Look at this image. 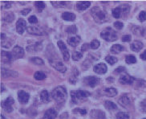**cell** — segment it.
<instances>
[{
    "instance_id": "cell-1",
    "label": "cell",
    "mask_w": 146,
    "mask_h": 119,
    "mask_svg": "<svg viewBox=\"0 0 146 119\" xmlns=\"http://www.w3.org/2000/svg\"><path fill=\"white\" fill-rule=\"evenodd\" d=\"M91 12H92V15L94 19V20L96 23H102L108 21L107 12L103 8L99 7H95Z\"/></svg>"
},
{
    "instance_id": "cell-2",
    "label": "cell",
    "mask_w": 146,
    "mask_h": 119,
    "mask_svg": "<svg viewBox=\"0 0 146 119\" xmlns=\"http://www.w3.org/2000/svg\"><path fill=\"white\" fill-rule=\"evenodd\" d=\"M52 97L56 102L63 103L67 98V90L63 86H58L55 89H53Z\"/></svg>"
},
{
    "instance_id": "cell-3",
    "label": "cell",
    "mask_w": 146,
    "mask_h": 119,
    "mask_svg": "<svg viewBox=\"0 0 146 119\" xmlns=\"http://www.w3.org/2000/svg\"><path fill=\"white\" fill-rule=\"evenodd\" d=\"M90 96V93L84 91V90H77V91H72L71 92V97H72V101L74 104H78L79 101L85 99Z\"/></svg>"
},
{
    "instance_id": "cell-4",
    "label": "cell",
    "mask_w": 146,
    "mask_h": 119,
    "mask_svg": "<svg viewBox=\"0 0 146 119\" xmlns=\"http://www.w3.org/2000/svg\"><path fill=\"white\" fill-rule=\"evenodd\" d=\"M101 38L104 39V40H106L108 42H112V41H116L117 39V35L115 31H113L112 28L108 27L105 30L102 31L101 34H100Z\"/></svg>"
},
{
    "instance_id": "cell-5",
    "label": "cell",
    "mask_w": 146,
    "mask_h": 119,
    "mask_svg": "<svg viewBox=\"0 0 146 119\" xmlns=\"http://www.w3.org/2000/svg\"><path fill=\"white\" fill-rule=\"evenodd\" d=\"M83 81L85 85H88L89 87H92V88H94L96 85H99V83L100 82V79L99 77L89 76V77H84Z\"/></svg>"
},
{
    "instance_id": "cell-6",
    "label": "cell",
    "mask_w": 146,
    "mask_h": 119,
    "mask_svg": "<svg viewBox=\"0 0 146 119\" xmlns=\"http://www.w3.org/2000/svg\"><path fill=\"white\" fill-rule=\"evenodd\" d=\"M13 105L14 100L11 97H9V98H7L4 102H2V104H1L2 108H3L6 112H7V113L12 112V110H13Z\"/></svg>"
},
{
    "instance_id": "cell-7",
    "label": "cell",
    "mask_w": 146,
    "mask_h": 119,
    "mask_svg": "<svg viewBox=\"0 0 146 119\" xmlns=\"http://www.w3.org/2000/svg\"><path fill=\"white\" fill-rule=\"evenodd\" d=\"M57 44H58V47L60 48V51L62 52L63 54V56H64V60L65 61H68L69 58H70V54H69L68 49L67 48V46L65 45V43L63 41H58L57 42Z\"/></svg>"
},
{
    "instance_id": "cell-8",
    "label": "cell",
    "mask_w": 146,
    "mask_h": 119,
    "mask_svg": "<svg viewBox=\"0 0 146 119\" xmlns=\"http://www.w3.org/2000/svg\"><path fill=\"white\" fill-rule=\"evenodd\" d=\"M27 31L28 33L31 35H45V31L44 30L40 27L39 26H31L29 27H27Z\"/></svg>"
},
{
    "instance_id": "cell-9",
    "label": "cell",
    "mask_w": 146,
    "mask_h": 119,
    "mask_svg": "<svg viewBox=\"0 0 146 119\" xmlns=\"http://www.w3.org/2000/svg\"><path fill=\"white\" fill-rule=\"evenodd\" d=\"M26 29H27L26 21L23 19H19L17 23H16V31H17L18 33L22 35Z\"/></svg>"
},
{
    "instance_id": "cell-10",
    "label": "cell",
    "mask_w": 146,
    "mask_h": 119,
    "mask_svg": "<svg viewBox=\"0 0 146 119\" xmlns=\"http://www.w3.org/2000/svg\"><path fill=\"white\" fill-rule=\"evenodd\" d=\"M11 54H12L13 58L20 59V58H23V55H24V50H23V47H19V46H15L12 49Z\"/></svg>"
},
{
    "instance_id": "cell-11",
    "label": "cell",
    "mask_w": 146,
    "mask_h": 119,
    "mask_svg": "<svg viewBox=\"0 0 146 119\" xmlns=\"http://www.w3.org/2000/svg\"><path fill=\"white\" fill-rule=\"evenodd\" d=\"M29 99H30V95H29V94H27V93H26L23 90L19 91V93H18V100H19V102H20V103H22V104H26V103L28 102Z\"/></svg>"
},
{
    "instance_id": "cell-12",
    "label": "cell",
    "mask_w": 146,
    "mask_h": 119,
    "mask_svg": "<svg viewBox=\"0 0 146 119\" xmlns=\"http://www.w3.org/2000/svg\"><path fill=\"white\" fill-rule=\"evenodd\" d=\"M93 71L97 74H104L108 71L107 65L104 63H100L98 64H96L93 68Z\"/></svg>"
},
{
    "instance_id": "cell-13",
    "label": "cell",
    "mask_w": 146,
    "mask_h": 119,
    "mask_svg": "<svg viewBox=\"0 0 146 119\" xmlns=\"http://www.w3.org/2000/svg\"><path fill=\"white\" fill-rule=\"evenodd\" d=\"M50 62H51V64L54 67V68L57 69L59 72H65V71L67 70V68L65 67L64 64L62 63V62H60L59 60H50Z\"/></svg>"
},
{
    "instance_id": "cell-14",
    "label": "cell",
    "mask_w": 146,
    "mask_h": 119,
    "mask_svg": "<svg viewBox=\"0 0 146 119\" xmlns=\"http://www.w3.org/2000/svg\"><path fill=\"white\" fill-rule=\"evenodd\" d=\"M134 81H135V78L129 76L128 74L121 76L119 80L120 83L122 85H131V84H133Z\"/></svg>"
},
{
    "instance_id": "cell-15",
    "label": "cell",
    "mask_w": 146,
    "mask_h": 119,
    "mask_svg": "<svg viewBox=\"0 0 146 119\" xmlns=\"http://www.w3.org/2000/svg\"><path fill=\"white\" fill-rule=\"evenodd\" d=\"M12 59H13V56H12L11 53H9V52L6 51H1V60H2L3 63H5V64L11 63Z\"/></svg>"
},
{
    "instance_id": "cell-16",
    "label": "cell",
    "mask_w": 146,
    "mask_h": 119,
    "mask_svg": "<svg viewBox=\"0 0 146 119\" xmlns=\"http://www.w3.org/2000/svg\"><path fill=\"white\" fill-rule=\"evenodd\" d=\"M118 102L121 106L127 107L131 103V98H129L128 94H124L120 97Z\"/></svg>"
},
{
    "instance_id": "cell-17",
    "label": "cell",
    "mask_w": 146,
    "mask_h": 119,
    "mask_svg": "<svg viewBox=\"0 0 146 119\" xmlns=\"http://www.w3.org/2000/svg\"><path fill=\"white\" fill-rule=\"evenodd\" d=\"M91 118L92 119H105V114L101 110H93L91 111Z\"/></svg>"
},
{
    "instance_id": "cell-18",
    "label": "cell",
    "mask_w": 146,
    "mask_h": 119,
    "mask_svg": "<svg viewBox=\"0 0 146 119\" xmlns=\"http://www.w3.org/2000/svg\"><path fill=\"white\" fill-rule=\"evenodd\" d=\"M80 36L79 35H72V36H70L68 39V43L69 45H71L72 47H76L77 46L78 44L80 42Z\"/></svg>"
},
{
    "instance_id": "cell-19",
    "label": "cell",
    "mask_w": 146,
    "mask_h": 119,
    "mask_svg": "<svg viewBox=\"0 0 146 119\" xmlns=\"http://www.w3.org/2000/svg\"><path fill=\"white\" fill-rule=\"evenodd\" d=\"M27 51L30 52H38L39 50L42 49V43L39 42L35 43L34 44H30L27 47Z\"/></svg>"
},
{
    "instance_id": "cell-20",
    "label": "cell",
    "mask_w": 146,
    "mask_h": 119,
    "mask_svg": "<svg viewBox=\"0 0 146 119\" xmlns=\"http://www.w3.org/2000/svg\"><path fill=\"white\" fill-rule=\"evenodd\" d=\"M57 111L54 109H49L47 110L45 114H44V116H43V118L44 119H56V117H57Z\"/></svg>"
},
{
    "instance_id": "cell-21",
    "label": "cell",
    "mask_w": 146,
    "mask_h": 119,
    "mask_svg": "<svg viewBox=\"0 0 146 119\" xmlns=\"http://www.w3.org/2000/svg\"><path fill=\"white\" fill-rule=\"evenodd\" d=\"M91 6V2H77L76 8L78 11H84Z\"/></svg>"
},
{
    "instance_id": "cell-22",
    "label": "cell",
    "mask_w": 146,
    "mask_h": 119,
    "mask_svg": "<svg viewBox=\"0 0 146 119\" xmlns=\"http://www.w3.org/2000/svg\"><path fill=\"white\" fill-rule=\"evenodd\" d=\"M62 18L66 21H74L76 19V15L72 12H64Z\"/></svg>"
},
{
    "instance_id": "cell-23",
    "label": "cell",
    "mask_w": 146,
    "mask_h": 119,
    "mask_svg": "<svg viewBox=\"0 0 146 119\" xmlns=\"http://www.w3.org/2000/svg\"><path fill=\"white\" fill-rule=\"evenodd\" d=\"M143 48V43L141 41H134L131 44V49L133 51H139Z\"/></svg>"
},
{
    "instance_id": "cell-24",
    "label": "cell",
    "mask_w": 146,
    "mask_h": 119,
    "mask_svg": "<svg viewBox=\"0 0 146 119\" xmlns=\"http://www.w3.org/2000/svg\"><path fill=\"white\" fill-rule=\"evenodd\" d=\"M2 76L4 77H17V72H14V71H11V70H7L5 68H2Z\"/></svg>"
},
{
    "instance_id": "cell-25",
    "label": "cell",
    "mask_w": 146,
    "mask_h": 119,
    "mask_svg": "<svg viewBox=\"0 0 146 119\" xmlns=\"http://www.w3.org/2000/svg\"><path fill=\"white\" fill-rule=\"evenodd\" d=\"M104 94L108 97L112 98L117 95V90L115 88H107L104 89Z\"/></svg>"
},
{
    "instance_id": "cell-26",
    "label": "cell",
    "mask_w": 146,
    "mask_h": 119,
    "mask_svg": "<svg viewBox=\"0 0 146 119\" xmlns=\"http://www.w3.org/2000/svg\"><path fill=\"white\" fill-rule=\"evenodd\" d=\"M40 99L43 103H47L50 101V97H49V94L47 90H43L40 94Z\"/></svg>"
},
{
    "instance_id": "cell-27",
    "label": "cell",
    "mask_w": 146,
    "mask_h": 119,
    "mask_svg": "<svg viewBox=\"0 0 146 119\" xmlns=\"http://www.w3.org/2000/svg\"><path fill=\"white\" fill-rule=\"evenodd\" d=\"M124 50V47L120 44H114L112 47H111V52L113 54H118L120 51Z\"/></svg>"
},
{
    "instance_id": "cell-28",
    "label": "cell",
    "mask_w": 146,
    "mask_h": 119,
    "mask_svg": "<svg viewBox=\"0 0 146 119\" xmlns=\"http://www.w3.org/2000/svg\"><path fill=\"white\" fill-rule=\"evenodd\" d=\"M104 106L108 110H115L117 109V106L114 102H110V101H106L104 102Z\"/></svg>"
},
{
    "instance_id": "cell-29",
    "label": "cell",
    "mask_w": 146,
    "mask_h": 119,
    "mask_svg": "<svg viewBox=\"0 0 146 119\" xmlns=\"http://www.w3.org/2000/svg\"><path fill=\"white\" fill-rule=\"evenodd\" d=\"M112 16L116 18V19H119L123 15V13H122V11H121L120 7H116V8L113 9L112 11Z\"/></svg>"
},
{
    "instance_id": "cell-30",
    "label": "cell",
    "mask_w": 146,
    "mask_h": 119,
    "mask_svg": "<svg viewBox=\"0 0 146 119\" xmlns=\"http://www.w3.org/2000/svg\"><path fill=\"white\" fill-rule=\"evenodd\" d=\"M34 77L35 79L37 81H43L46 78V74L44 72H41V71H39V72H36L35 73Z\"/></svg>"
},
{
    "instance_id": "cell-31",
    "label": "cell",
    "mask_w": 146,
    "mask_h": 119,
    "mask_svg": "<svg viewBox=\"0 0 146 119\" xmlns=\"http://www.w3.org/2000/svg\"><path fill=\"white\" fill-rule=\"evenodd\" d=\"M30 60L31 62H32L35 64H37V65H43V64H44L43 60L39 58V57H31Z\"/></svg>"
},
{
    "instance_id": "cell-32",
    "label": "cell",
    "mask_w": 146,
    "mask_h": 119,
    "mask_svg": "<svg viewBox=\"0 0 146 119\" xmlns=\"http://www.w3.org/2000/svg\"><path fill=\"white\" fill-rule=\"evenodd\" d=\"M125 61H126L127 64H135V63H137V59H136V57H135L134 55H129L126 56Z\"/></svg>"
},
{
    "instance_id": "cell-33",
    "label": "cell",
    "mask_w": 146,
    "mask_h": 119,
    "mask_svg": "<svg viewBox=\"0 0 146 119\" xmlns=\"http://www.w3.org/2000/svg\"><path fill=\"white\" fill-rule=\"evenodd\" d=\"M83 57V54L81 52L77 51H74L72 52V60L75 61H78Z\"/></svg>"
},
{
    "instance_id": "cell-34",
    "label": "cell",
    "mask_w": 146,
    "mask_h": 119,
    "mask_svg": "<svg viewBox=\"0 0 146 119\" xmlns=\"http://www.w3.org/2000/svg\"><path fill=\"white\" fill-rule=\"evenodd\" d=\"M105 60L107 61L108 63L111 65H113L114 64H116L117 62V58L114 57V56H111V55H108L105 57Z\"/></svg>"
},
{
    "instance_id": "cell-35",
    "label": "cell",
    "mask_w": 146,
    "mask_h": 119,
    "mask_svg": "<svg viewBox=\"0 0 146 119\" xmlns=\"http://www.w3.org/2000/svg\"><path fill=\"white\" fill-rule=\"evenodd\" d=\"M123 13V15H127L129 14V11H130V6L129 4H124L120 7Z\"/></svg>"
},
{
    "instance_id": "cell-36",
    "label": "cell",
    "mask_w": 146,
    "mask_h": 119,
    "mask_svg": "<svg viewBox=\"0 0 146 119\" xmlns=\"http://www.w3.org/2000/svg\"><path fill=\"white\" fill-rule=\"evenodd\" d=\"M51 3H52L55 7H64L65 5L67 4L68 3L67 2H63V1H56V2H51Z\"/></svg>"
},
{
    "instance_id": "cell-37",
    "label": "cell",
    "mask_w": 146,
    "mask_h": 119,
    "mask_svg": "<svg viewBox=\"0 0 146 119\" xmlns=\"http://www.w3.org/2000/svg\"><path fill=\"white\" fill-rule=\"evenodd\" d=\"M129 115L125 112H120L116 115V119H129Z\"/></svg>"
},
{
    "instance_id": "cell-38",
    "label": "cell",
    "mask_w": 146,
    "mask_h": 119,
    "mask_svg": "<svg viewBox=\"0 0 146 119\" xmlns=\"http://www.w3.org/2000/svg\"><path fill=\"white\" fill-rule=\"evenodd\" d=\"M14 15L12 12H10V13H7L6 15H5V21L7 22V23H11V22L14 20Z\"/></svg>"
},
{
    "instance_id": "cell-39",
    "label": "cell",
    "mask_w": 146,
    "mask_h": 119,
    "mask_svg": "<svg viewBox=\"0 0 146 119\" xmlns=\"http://www.w3.org/2000/svg\"><path fill=\"white\" fill-rule=\"evenodd\" d=\"M100 43L99 40L93 39L90 43V47L92 49H97L100 47Z\"/></svg>"
},
{
    "instance_id": "cell-40",
    "label": "cell",
    "mask_w": 146,
    "mask_h": 119,
    "mask_svg": "<svg viewBox=\"0 0 146 119\" xmlns=\"http://www.w3.org/2000/svg\"><path fill=\"white\" fill-rule=\"evenodd\" d=\"M35 5L36 8H37V10L39 11V12L42 11L44 9V7H45V3L43 2H35Z\"/></svg>"
},
{
    "instance_id": "cell-41",
    "label": "cell",
    "mask_w": 146,
    "mask_h": 119,
    "mask_svg": "<svg viewBox=\"0 0 146 119\" xmlns=\"http://www.w3.org/2000/svg\"><path fill=\"white\" fill-rule=\"evenodd\" d=\"M66 31H67V33H68V34H75V33H76L77 29H76V27L75 25L70 26L69 27L67 28Z\"/></svg>"
},
{
    "instance_id": "cell-42",
    "label": "cell",
    "mask_w": 146,
    "mask_h": 119,
    "mask_svg": "<svg viewBox=\"0 0 146 119\" xmlns=\"http://www.w3.org/2000/svg\"><path fill=\"white\" fill-rule=\"evenodd\" d=\"M139 108H140V110L141 111L142 113H146V100H144L140 103Z\"/></svg>"
},
{
    "instance_id": "cell-43",
    "label": "cell",
    "mask_w": 146,
    "mask_h": 119,
    "mask_svg": "<svg viewBox=\"0 0 146 119\" xmlns=\"http://www.w3.org/2000/svg\"><path fill=\"white\" fill-rule=\"evenodd\" d=\"M113 26H114V27L116 28V29L118 30H120L123 28V27H124V24L121 23V22H119V21H116L114 23H113Z\"/></svg>"
},
{
    "instance_id": "cell-44",
    "label": "cell",
    "mask_w": 146,
    "mask_h": 119,
    "mask_svg": "<svg viewBox=\"0 0 146 119\" xmlns=\"http://www.w3.org/2000/svg\"><path fill=\"white\" fill-rule=\"evenodd\" d=\"M139 20L141 22H144L146 20V11H141L139 15Z\"/></svg>"
},
{
    "instance_id": "cell-45",
    "label": "cell",
    "mask_w": 146,
    "mask_h": 119,
    "mask_svg": "<svg viewBox=\"0 0 146 119\" xmlns=\"http://www.w3.org/2000/svg\"><path fill=\"white\" fill-rule=\"evenodd\" d=\"M28 21L31 23H32V24H35V23H38V19H37V17L36 16H35V15H31L29 17L28 19Z\"/></svg>"
},
{
    "instance_id": "cell-46",
    "label": "cell",
    "mask_w": 146,
    "mask_h": 119,
    "mask_svg": "<svg viewBox=\"0 0 146 119\" xmlns=\"http://www.w3.org/2000/svg\"><path fill=\"white\" fill-rule=\"evenodd\" d=\"M130 40H131V35H125L122 37L123 42H129Z\"/></svg>"
},
{
    "instance_id": "cell-47",
    "label": "cell",
    "mask_w": 146,
    "mask_h": 119,
    "mask_svg": "<svg viewBox=\"0 0 146 119\" xmlns=\"http://www.w3.org/2000/svg\"><path fill=\"white\" fill-rule=\"evenodd\" d=\"M80 113V114H87V110H84V109H76L75 110H74V113Z\"/></svg>"
},
{
    "instance_id": "cell-48",
    "label": "cell",
    "mask_w": 146,
    "mask_h": 119,
    "mask_svg": "<svg viewBox=\"0 0 146 119\" xmlns=\"http://www.w3.org/2000/svg\"><path fill=\"white\" fill-rule=\"evenodd\" d=\"M125 70V68L124 67H119L115 69V73H120V72H124Z\"/></svg>"
},
{
    "instance_id": "cell-49",
    "label": "cell",
    "mask_w": 146,
    "mask_h": 119,
    "mask_svg": "<svg viewBox=\"0 0 146 119\" xmlns=\"http://www.w3.org/2000/svg\"><path fill=\"white\" fill-rule=\"evenodd\" d=\"M29 12H31V9H24L21 11V14L23 15H27Z\"/></svg>"
},
{
    "instance_id": "cell-50",
    "label": "cell",
    "mask_w": 146,
    "mask_h": 119,
    "mask_svg": "<svg viewBox=\"0 0 146 119\" xmlns=\"http://www.w3.org/2000/svg\"><path fill=\"white\" fill-rule=\"evenodd\" d=\"M140 57H141V58L143 60H146V50H145V51H144L143 53H141V54Z\"/></svg>"
},
{
    "instance_id": "cell-51",
    "label": "cell",
    "mask_w": 146,
    "mask_h": 119,
    "mask_svg": "<svg viewBox=\"0 0 146 119\" xmlns=\"http://www.w3.org/2000/svg\"><path fill=\"white\" fill-rule=\"evenodd\" d=\"M11 3H12L11 2H3V4L6 5V6H5V7H6V8H10Z\"/></svg>"
},
{
    "instance_id": "cell-52",
    "label": "cell",
    "mask_w": 146,
    "mask_h": 119,
    "mask_svg": "<svg viewBox=\"0 0 146 119\" xmlns=\"http://www.w3.org/2000/svg\"><path fill=\"white\" fill-rule=\"evenodd\" d=\"M90 47V45L89 44H88V43H84V45H83V47H82V51H84L85 49L88 50V48Z\"/></svg>"
},
{
    "instance_id": "cell-53",
    "label": "cell",
    "mask_w": 146,
    "mask_h": 119,
    "mask_svg": "<svg viewBox=\"0 0 146 119\" xmlns=\"http://www.w3.org/2000/svg\"><path fill=\"white\" fill-rule=\"evenodd\" d=\"M4 91V85L1 84V93H3Z\"/></svg>"
},
{
    "instance_id": "cell-54",
    "label": "cell",
    "mask_w": 146,
    "mask_h": 119,
    "mask_svg": "<svg viewBox=\"0 0 146 119\" xmlns=\"http://www.w3.org/2000/svg\"><path fill=\"white\" fill-rule=\"evenodd\" d=\"M1 119H6V118L3 114H1Z\"/></svg>"
},
{
    "instance_id": "cell-55",
    "label": "cell",
    "mask_w": 146,
    "mask_h": 119,
    "mask_svg": "<svg viewBox=\"0 0 146 119\" xmlns=\"http://www.w3.org/2000/svg\"><path fill=\"white\" fill-rule=\"evenodd\" d=\"M143 119H146V118H143Z\"/></svg>"
}]
</instances>
